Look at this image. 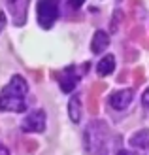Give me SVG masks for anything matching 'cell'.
I'll return each instance as SVG.
<instances>
[{"instance_id": "obj_1", "label": "cell", "mask_w": 149, "mask_h": 155, "mask_svg": "<svg viewBox=\"0 0 149 155\" xmlns=\"http://www.w3.org/2000/svg\"><path fill=\"white\" fill-rule=\"evenodd\" d=\"M27 93L28 85L23 76H13L10 83L0 93V110L4 112H25L27 108Z\"/></svg>"}, {"instance_id": "obj_2", "label": "cell", "mask_w": 149, "mask_h": 155, "mask_svg": "<svg viewBox=\"0 0 149 155\" xmlns=\"http://www.w3.org/2000/svg\"><path fill=\"white\" fill-rule=\"evenodd\" d=\"M38 23L42 28H51L53 23L59 17V2L57 0H38L36 6Z\"/></svg>"}, {"instance_id": "obj_3", "label": "cell", "mask_w": 149, "mask_h": 155, "mask_svg": "<svg viewBox=\"0 0 149 155\" xmlns=\"http://www.w3.org/2000/svg\"><path fill=\"white\" fill-rule=\"evenodd\" d=\"M21 129L25 133H44L45 130V112L44 110H34L30 112L21 123Z\"/></svg>"}, {"instance_id": "obj_4", "label": "cell", "mask_w": 149, "mask_h": 155, "mask_svg": "<svg viewBox=\"0 0 149 155\" xmlns=\"http://www.w3.org/2000/svg\"><path fill=\"white\" fill-rule=\"evenodd\" d=\"M8 10L11 12L15 25H25L27 12H28V0H6Z\"/></svg>"}, {"instance_id": "obj_5", "label": "cell", "mask_w": 149, "mask_h": 155, "mask_svg": "<svg viewBox=\"0 0 149 155\" xmlns=\"http://www.w3.org/2000/svg\"><path fill=\"white\" fill-rule=\"evenodd\" d=\"M132 97H134L132 89H121V91H115L113 95L109 97V104H112L113 110H125V108H128V104L132 102Z\"/></svg>"}, {"instance_id": "obj_6", "label": "cell", "mask_w": 149, "mask_h": 155, "mask_svg": "<svg viewBox=\"0 0 149 155\" xmlns=\"http://www.w3.org/2000/svg\"><path fill=\"white\" fill-rule=\"evenodd\" d=\"M108 45H109V36H108V32H104V30H96L95 36H92V42H91V51L98 55V53H102V51L108 49Z\"/></svg>"}, {"instance_id": "obj_7", "label": "cell", "mask_w": 149, "mask_h": 155, "mask_svg": "<svg viewBox=\"0 0 149 155\" xmlns=\"http://www.w3.org/2000/svg\"><path fill=\"white\" fill-rule=\"evenodd\" d=\"M77 81H79V78H77V74L74 72V68H66L64 74L60 76V89L64 93H72L76 89Z\"/></svg>"}, {"instance_id": "obj_8", "label": "cell", "mask_w": 149, "mask_h": 155, "mask_svg": "<svg viewBox=\"0 0 149 155\" xmlns=\"http://www.w3.org/2000/svg\"><path fill=\"white\" fill-rule=\"evenodd\" d=\"M68 114H70V119H72L74 123H77L81 119V98L74 95L72 98H70L68 102Z\"/></svg>"}, {"instance_id": "obj_9", "label": "cell", "mask_w": 149, "mask_h": 155, "mask_svg": "<svg viewBox=\"0 0 149 155\" xmlns=\"http://www.w3.org/2000/svg\"><path fill=\"white\" fill-rule=\"evenodd\" d=\"M113 68H115V59H113V55H106V57L100 59L96 70H98V76H108V74L113 72Z\"/></svg>"}, {"instance_id": "obj_10", "label": "cell", "mask_w": 149, "mask_h": 155, "mask_svg": "<svg viewBox=\"0 0 149 155\" xmlns=\"http://www.w3.org/2000/svg\"><path fill=\"white\" fill-rule=\"evenodd\" d=\"M130 144L136 148H147L149 146V130H140L130 138Z\"/></svg>"}, {"instance_id": "obj_11", "label": "cell", "mask_w": 149, "mask_h": 155, "mask_svg": "<svg viewBox=\"0 0 149 155\" xmlns=\"http://www.w3.org/2000/svg\"><path fill=\"white\" fill-rule=\"evenodd\" d=\"M83 2L85 0H68V6H70V10H77V8H81Z\"/></svg>"}, {"instance_id": "obj_12", "label": "cell", "mask_w": 149, "mask_h": 155, "mask_svg": "<svg viewBox=\"0 0 149 155\" xmlns=\"http://www.w3.org/2000/svg\"><path fill=\"white\" fill-rule=\"evenodd\" d=\"M142 102H144V106L145 108H149V87L144 91V97H142Z\"/></svg>"}, {"instance_id": "obj_13", "label": "cell", "mask_w": 149, "mask_h": 155, "mask_svg": "<svg viewBox=\"0 0 149 155\" xmlns=\"http://www.w3.org/2000/svg\"><path fill=\"white\" fill-rule=\"evenodd\" d=\"M4 25H6V15L0 12V30H2V27H4Z\"/></svg>"}, {"instance_id": "obj_14", "label": "cell", "mask_w": 149, "mask_h": 155, "mask_svg": "<svg viewBox=\"0 0 149 155\" xmlns=\"http://www.w3.org/2000/svg\"><path fill=\"white\" fill-rule=\"evenodd\" d=\"M117 155H134V153H132V151H127V150H123V151H119Z\"/></svg>"}]
</instances>
